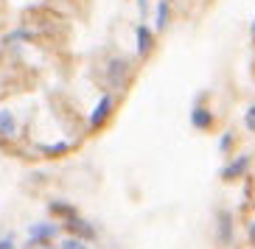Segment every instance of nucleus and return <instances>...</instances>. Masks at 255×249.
I'll list each match as a JSON object with an SVG mask.
<instances>
[{"label": "nucleus", "instance_id": "1", "mask_svg": "<svg viewBox=\"0 0 255 249\" xmlns=\"http://www.w3.org/2000/svg\"><path fill=\"white\" fill-rule=\"evenodd\" d=\"M110 112H113V95H104V98L96 104V109L90 112V126H101V123L110 118Z\"/></svg>", "mask_w": 255, "mask_h": 249}, {"label": "nucleus", "instance_id": "2", "mask_svg": "<svg viewBox=\"0 0 255 249\" xmlns=\"http://www.w3.org/2000/svg\"><path fill=\"white\" fill-rule=\"evenodd\" d=\"M135 37H137V53H140V56H146V53L154 48V37H151V31L146 28V25H137Z\"/></svg>", "mask_w": 255, "mask_h": 249}, {"label": "nucleus", "instance_id": "3", "mask_svg": "<svg viewBox=\"0 0 255 249\" xmlns=\"http://www.w3.org/2000/svg\"><path fill=\"white\" fill-rule=\"evenodd\" d=\"M53 235H56V227H53V224H34V227H31V241L28 244L51 241Z\"/></svg>", "mask_w": 255, "mask_h": 249}, {"label": "nucleus", "instance_id": "4", "mask_svg": "<svg viewBox=\"0 0 255 249\" xmlns=\"http://www.w3.org/2000/svg\"><path fill=\"white\" fill-rule=\"evenodd\" d=\"M17 135V123H14V115L8 109H0V137H14Z\"/></svg>", "mask_w": 255, "mask_h": 249}, {"label": "nucleus", "instance_id": "5", "mask_svg": "<svg viewBox=\"0 0 255 249\" xmlns=\"http://www.w3.org/2000/svg\"><path fill=\"white\" fill-rule=\"evenodd\" d=\"M247 166H250V157H239L233 166H227L225 171H222V176H225V179H236L239 174H244V171H247Z\"/></svg>", "mask_w": 255, "mask_h": 249}, {"label": "nucleus", "instance_id": "6", "mask_svg": "<svg viewBox=\"0 0 255 249\" xmlns=\"http://www.w3.org/2000/svg\"><path fill=\"white\" fill-rule=\"evenodd\" d=\"M70 230H73V233H79V235H84V238H96V230H93L87 221L76 219V216H70Z\"/></svg>", "mask_w": 255, "mask_h": 249}, {"label": "nucleus", "instance_id": "7", "mask_svg": "<svg viewBox=\"0 0 255 249\" xmlns=\"http://www.w3.org/2000/svg\"><path fill=\"white\" fill-rule=\"evenodd\" d=\"M191 123H194L196 129H208L210 126V112H208V109H202V106H196L194 115H191Z\"/></svg>", "mask_w": 255, "mask_h": 249}, {"label": "nucleus", "instance_id": "8", "mask_svg": "<svg viewBox=\"0 0 255 249\" xmlns=\"http://www.w3.org/2000/svg\"><path fill=\"white\" fill-rule=\"evenodd\" d=\"M168 11H171V3H168V0H160L157 3V28L160 31L168 25Z\"/></svg>", "mask_w": 255, "mask_h": 249}, {"label": "nucleus", "instance_id": "9", "mask_svg": "<svg viewBox=\"0 0 255 249\" xmlns=\"http://www.w3.org/2000/svg\"><path fill=\"white\" fill-rule=\"evenodd\" d=\"M124 70H127V62H124V59H113V62H110V79L124 76Z\"/></svg>", "mask_w": 255, "mask_h": 249}, {"label": "nucleus", "instance_id": "10", "mask_svg": "<svg viewBox=\"0 0 255 249\" xmlns=\"http://www.w3.org/2000/svg\"><path fill=\"white\" fill-rule=\"evenodd\" d=\"M68 151V143H56V146H45V154H51V157H56V154H65Z\"/></svg>", "mask_w": 255, "mask_h": 249}, {"label": "nucleus", "instance_id": "11", "mask_svg": "<svg viewBox=\"0 0 255 249\" xmlns=\"http://www.w3.org/2000/svg\"><path fill=\"white\" fill-rule=\"evenodd\" d=\"M62 249H87V244L79 241V238H68V241L62 244Z\"/></svg>", "mask_w": 255, "mask_h": 249}, {"label": "nucleus", "instance_id": "12", "mask_svg": "<svg viewBox=\"0 0 255 249\" xmlns=\"http://www.w3.org/2000/svg\"><path fill=\"white\" fill-rule=\"evenodd\" d=\"M244 121H247V126H250V129H253V132H255V104H253V106H250V109H247V118H244Z\"/></svg>", "mask_w": 255, "mask_h": 249}, {"label": "nucleus", "instance_id": "13", "mask_svg": "<svg viewBox=\"0 0 255 249\" xmlns=\"http://www.w3.org/2000/svg\"><path fill=\"white\" fill-rule=\"evenodd\" d=\"M230 137H233V135H225V137H222V143H219V149H227V146H230Z\"/></svg>", "mask_w": 255, "mask_h": 249}, {"label": "nucleus", "instance_id": "14", "mask_svg": "<svg viewBox=\"0 0 255 249\" xmlns=\"http://www.w3.org/2000/svg\"><path fill=\"white\" fill-rule=\"evenodd\" d=\"M0 249H11V238H6V241H0Z\"/></svg>", "mask_w": 255, "mask_h": 249}, {"label": "nucleus", "instance_id": "15", "mask_svg": "<svg viewBox=\"0 0 255 249\" xmlns=\"http://www.w3.org/2000/svg\"><path fill=\"white\" fill-rule=\"evenodd\" d=\"M250 235H253V238H255V224H253V227H250Z\"/></svg>", "mask_w": 255, "mask_h": 249}, {"label": "nucleus", "instance_id": "16", "mask_svg": "<svg viewBox=\"0 0 255 249\" xmlns=\"http://www.w3.org/2000/svg\"><path fill=\"white\" fill-rule=\"evenodd\" d=\"M253 37H255V23H253Z\"/></svg>", "mask_w": 255, "mask_h": 249}]
</instances>
